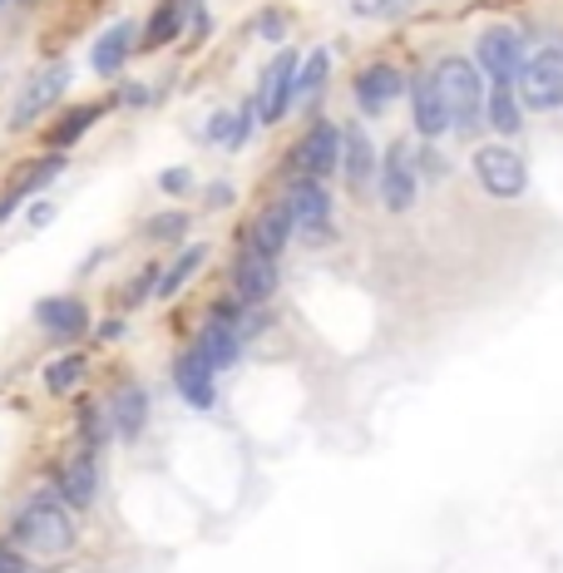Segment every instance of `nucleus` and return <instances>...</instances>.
Wrapping results in <instances>:
<instances>
[{
    "label": "nucleus",
    "mask_w": 563,
    "mask_h": 573,
    "mask_svg": "<svg viewBox=\"0 0 563 573\" xmlns=\"http://www.w3.org/2000/svg\"><path fill=\"white\" fill-rule=\"evenodd\" d=\"M60 168H65V164H60V158H40V164H30V174L20 178V184L10 188L6 198H0V222H6L10 213H15V204H20V198H25V194H35V188H45L50 178H60Z\"/></svg>",
    "instance_id": "24"
},
{
    "label": "nucleus",
    "mask_w": 563,
    "mask_h": 573,
    "mask_svg": "<svg viewBox=\"0 0 563 573\" xmlns=\"http://www.w3.org/2000/svg\"><path fill=\"white\" fill-rule=\"evenodd\" d=\"M0 573H25V569H20V559H10V554H0Z\"/></svg>",
    "instance_id": "36"
},
{
    "label": "nucleus",
    "mask_w": 563,
    "mask_h": 573,
    "mask_svg": "<svg viewBox=\"0 0 563 573\" xmlns=\"http://www.w3.org/2000/svg\"><path fill=\"white\" fill-rule=\"evenodd\" d=\"M514 84H519L514 94L524 110H563V50L549 45L539 55H529Z\"/></svg>",
    "instance_id": "3"
},
{
    "label": "nucleus",
    "mask_w": 563,
    "mask_h": 573,
    "mask_svg": "<svg viewBox=\"0 0 563 573\" xmlns=\"http://www.w3.org/2000/svg\"><path fill=\"white\" fill-rule=\"evenodd\" d=\"M292 242V213H286V204H272L262 208L258 218H252V232H248V248L268 252V258H278V252Z\"/></svg>",
    "instance_id": "16"
},
{
    "label": "nucleus",
    "mask_w": 563,
    "mask_h": 573,
    "mask_svg": "<svg viewBox=\"0 0 563 573\" xmlns=\"http://www.w3.org/2000/svg\"><path fill=\"white\" fill-rule=\"evenodd\" d=\"M484 119H490V129L504 134V139H514V134L524 129V104H519L514 84H490V94H484Z\"/></svg>",
    "instance_id": "18"
},
{
    "label": "nucleus",
    "mask_w": 563,
    "mask_h": 573,
    "mask_svg": "<svg viewBox=\"0 0 563 573\" xmlns=\"http://www.w3.org/2000/svg\"><path fill=\"white\" fill-rule=\"evenodd\" d=\"M342 174H346V188H352V194H366L380 174V154L361 124H342Z\"/></svg>",
    "instance_id": "13"
},
{
    "label": "nucleus",
    "mask_w": 563,
    "mask_h": 573,
    "mask_svg": "<svg viewBox=\"0 0 563 573\" xmlns=\"http://www.w3.org/2000/svg\"><path fill=\"white\" fill-rule=\"evenodd\" d=\"M94 485H100V470H94V455H80V460L65 470V500L74 509H84L94 500Z\"/></svg>",
    "instance_id": "25"
},
{
    "label": "nucleus",
    "mask_w": 563,
    "mask_h": 573,
    "mask_svg": "<svg viewBox=\"0 0 563 573\" xmlns=\"http://www.w3.org/2000/svg\"><path fill=\"white\" fill-rule=\"evenodd\" d=\"M194 352L204 356L212 371L238 366V352H242V336H238V302H222L218 312H212V322L204 326V336L194 342Z\"/></svg>",
    "instance_id": "10"
},
{
    "label": "nucleus",
    "mask_w": 563,
    "mask_h": 573,
    "mask_svg": "<svg viewBox=\"0 0 563 573\" xmlns=\"http://www.w3.org/2000/svg\"><path fill=\"white\" fill-rule=\"evenodd\" d=\"M252 124H258V110H252V104H248V110L232 114V144H228V148H242V144H248Z\"/></svg>",
    "instance_id": "31"
},
{
    "label": "nucleus",
    "mask_w": 563,
    "mask_h": 573,
    "mask_svg": "<svg viewBox=\"0 0 563 573\" xmlns=\"http://www.w3.org/2000/svg\"><path fill=\"white\" fill-rule=\"evenodd\" d=\"M158 184H164V194H184V188L194 184V178H188V168H168V174L158 178Z\"/></svg>",
    "instance_id": "33"
},
{
    "label": "nucleus",
    "mask_w": 563,
    "mask_h": 573,
    "mask_svg": "<svg viewBox=\"0 0 563 573\" xmlns=\"http://www.w3.org/2000/svg\"><path fill=\"white\" fill-rule=\"evenodd\" d=\"M94 119H100V104H80V110H70L65 119L55 124V144H60V148H65V144H74V139H80L84 129H90Z\"/></svg>",
    "instance_id": "28"
},
{
    "label": "nucleus",
    "mask_w": 563,
    "mask_h": 573,
    "mask_svg": "<svg viewBox=\"0 0 563 573\" xmlns=\"http://www.w3.org/2000/svg\"><path fill=\"white\" fill-rule=\"evenodd\" d=\"M286 213H292V232L322 242L332 232V194H326L322 178H296L292 194H286Z\"/></svg>",
    "instance_id": "9"
},
{
    "label": "nucleus",
    "mask_w": 563,
    "mask_h": 573,
    "mask_svg": "<svg viewBox=\"0 0 563 573\" xmlns=\"http://www.w3.org/2000/svg\"><path fill=\"white\" fill-rule=\"evenodd\" d=\"M35 316H40V326L55 336H80L84 326H90V312H84L80 296H45V302L35 306Z\"/></svg>",
    "instance_id": "17"
},
{
    "label": "nucleus",
    "mask_w": 563,
    "mask_h": 573,
    "mask_svg": "<svg viewBox=\"0 0 563 573\" xmlns=\"http://www.w3.org/2000/svg\"><path fill=\"white\" fill-rule=\"evenodd\" d=\"M524 60V35L514 25H490L475 40V65H480V74H490V84H514Z\"/></svg>",
    "instance_id": "5"
},
{
    "label": "nucleus",
    "mask_w": 563,
    "mask_h": 573,
    "mask_svg": "<svg viewBox=\"0 0 563 573\" xmlns=\"http://www.w3.org/2000/svg\"><path fill=\"white\" fill-rule=\"evenodd\" d=\"M352 94H356V110H361V114L380 119V114H386L390 104L406 94V74H400L396 65H366V70L356 74Z\"/></svg>",
    "instance_id": "12"
},
{
    "label": "nucleus",
    "mask_w": 563,
    "mask_h": 573,
    "mask_svg": "<svg viewBox=\"0 0 563 573\" xmlns=\"http://www.w3.org/2000/svg\"><path fill=\"white\" fill-rule=\"evenodd\" d=\"M184 228H188V213H164V218H154V222H148V232H154L158 242L184 238Z\"/></svg>",
    "instance_id": "29"
},
{
    "label": "nucleus",
    "mask_w": 563,
    "mask_h": 573,
    "mask_svg": "<svg viewBox=\"0 0 563 573\" xmlns=\"http://www.w3.org/2000/svg\"><path fill=\"white\" fill-rule=\"evenodd\" d=\"M174 386H178V396L188 400L194 410H212L218 406V386H212V366L198 352H188V356H178V366H174Z\"/></svg>",
    "instance_id": "15"
},
{
    "label": "nucleus",
    "mask_w": 563,
    "mask_h": 573,
    "mask_svg": "<svg viewBox=\"0 0 563 573\" xmlns=\"http://www.w3.org/2000/svg\"><path fill=\"white\" fill-rule=\"evenodd\" d=\"M144 416H148V396L139 386H124L119 396L110 400V426H114V435H124V440H134V435L144 430Z\"/></svg>",
    "instance_id": "21"
},
{
    "label": "nucleus",
    "mask_w": 563,
    "mask_h": 573,
    "mask_svg": "<svg viewBox=\"0 0 563 573\" xmlns=\"http://www.w3.org/2000/svg\"><path fill=\"white\" fill-rule=\"evenodd\" d=\"M204 258H208V248H198V242H194V248H184V252H178V262H174V268L164 272V278H158V296H174V292H184V282L194 278L198 268H204Z\"/></svg>",
    "instance_id": "26"
},
{
    "label": "nucleus",
    "mask_w": 563,
    "mask_h": 573,
    "mask_svg": "<svg viewBox=\"0 0 563 573\" xmlns=\"http://www.w3.org/2000/svg\"><path fill=\"white\" fill-rule=\"evenodd\" d=\"M376 188H380V204L390 213H410L416 204V188H420V174H416V148L406 139H396L380 158V174H376Z\"/></svg>",
    "instance_id": "6"
},
{
    "label": "nucleus",
    "mask_w": 563,
    "mask_h": 573,
    "mask_svg": "<svg viewBox=\"0 0 563 573\" xmlns=\"http://www.w3.org/2000/svg\"><path fill=\"white\" fill-rule=\"evenodd\" d=\"M194 6L198 0H164V6L154 10V20H148V30H144V45L158 50V45H168V40H178V30H184V20L194 15Z\"/></svg>",
    "instance_id": "22"
},
{
    "label": "nucleus",
    "mask_w": 563,
    "mask_h": 573,
    "mask_svg": "<svg viewBox=\"0 0 563 573\" xmlns=\"http://www.w3.org/2000/svg\"><path fill=\"white\" fill-rule=\"evenodd\" d=\"M475 178L490 198H519L529 188V164L509 144H480L475 148Z\"/></svg>",
    "instance_id": "4"
},
{
    "label": "nucleus",
    "mask_w": 563,
    "mask_h": 573,
    "mask_svg": "<svg viewBox=\"0 0 563 573\" xmlns=\"http://www.w3.org/2000/svg\"><path fill=\"white\" fill-rule=\"evenodd\" d=\"M208 204H212V208H222V204H232V188H228V184H218V188H208Z\"/></svg>",
    "instance_id": "34"
},
{
    "label": "nucleus",
    "mask_w": 563,
    "mask_h": 573,
    "mask_svg": "<svg viewBox=\"0 0 563 573\" xmlns=\"http://www.w3.org/2000/svg\"><path fill=\"white\" fill-rule=\"evenodd\" d=\"M326 74H332V50H312V55L302 60V70H296L292 110H296V104H302V110H312V104L322 100V90H326Z\"/></svg>",
    "instance_id": "20"
},
{
    "label": "nucleus",
    "mask_w": 563,
    "mask_h": 573,
    "mask_svg": "<svg viewBox=\"0 0 563 573\" xmlns=\"http://www.w3.org/2000/svg\"><path fill=\"white\" fill-rule=\"evenodd\" d=\"M406 90H410V114H416V134L425 144L445 139V134H450V119H445V100H440V90H435V80L420 74V80H410Z\"/></svg>",
    "instance_id": "14"
},
{
    "label": "nucleus",
    "mask_w": 563,
    "mask_h": 573,
    "mask_svg": "<svg viewBox=\"0 0 563 573\" xmlns=\"http://www.w3.org/2000/svg\"><path fill=\"white\" fill-rule=\"evenodd\" d=\"M232 292H238L242 306H262L278 292V258H268L258 248H242L238 262H232Z\"/></svg>",
    "instance_id": "11"
},
{
    "label": "nucleus",
    "mask_w": 563,
    "mask_h": 573,
    "mask_svg": "<svg viewBox=\"0 0 563 573\" xmlns=\"http://www.w3.org/2000/svg\"><path fill=\"white\" fill-rule=\"evenodd\" d=\"M84 381V361L80 356H60V361H50V371H45V386H50V396H70L74 386Z\"/></svg>",
    "instance_id": "27"
},
{
    "label": "nucleus",
    "mask_w": 563,
    "mask_h": 573,
    "mask_svg": "<svg viewBox=\"0 0 563 573\" xmlns=\"http://www.w3.org/2000/svg\"><path fill=\"white\" fill-rule=\"evenodd\" d=\"M15 539L25 549H35V554H65L74 544V519L55 500H30L15 519Z\"/></svg>",
    "instance_id": "2"
},
{
    "label": "nucleus",
    "mask_w": 563,
    "mask_h": 573,
    "mask_svg": "<svg viewBox=\"0 0 563 573\" xmlns=\"http://www.w3.org/2000/svg\"><path fill=\"white\" fill-rule=\"evenodd\" d=\"M296 70H302L296 50H282V55L272 60L268 70H262L258 94H252V110H258V119H262V124L286 119V110H292V90H296Z\"/></svg>",
    "instance_id": "8"
},
{
    "label": "nucleus",
    "mask_w": 563,
    "mask_h": 573,
    "mask_svg": "<svg viewBox=\"0 0 563 573\" xmlns=\"http://www.w3.org/2000/svg\"><path fill=\"white\" fill-rule=\"evenodd\" d=\"M292 168H296V178H332L336 168H342V124L316 119L312 129L296 139Z\"/></svg>",
    "instance_id": "7"
},
{
    "label": "nucleus",
    "mask_w": 563,
    "mask_h": 573,
    "mask_svg": "<svg viewBox=\"0 0 563 573\" xmlns=\"http://www.w3.org/2000/svg\"><path fill=\"white\" fill-rule=\"evenodd\" d=\"M129 45H134V25H114L100 35V45H94V70L100 74H114L129 60Z\"/></svg>",
    "instance_id": "23"
},
{
    "label": "nucleus",
    "mask_w": 563,
    "mask_h": 573,
    "mask_svg": "<svg viewBox=\"0 0 563 573\" xmlns=\"http://www.w3.org/2000/svg\"><path fill=\"white\" fill-rule=\"evenodd\" d=\"M258 35H262V40H282V35H286V15H282L278 6H272L268 15L258 20Z\"/></svg>",
    "instance_id": "32"
},
{
    "label": "nucleus",
    "mask_w": 563,
    "mask_h": 573,
    "mask_svg": "<svg viewBox=\"0 0 563 573\" xmlns=\"http://www.w3.org/2000/svg\"><path fill=\"white\" fill-rule=\"evenodd\" d=\"M65 84H70V70H65V65H50L45 74H40V80L30 84V90L20 94V104H15V129H25V124L35 119V114L45 110V104L55 100V94L65 90Z\"/></svg>",
    "instance_id": "19"
},
{
    "label": "nucleus",
    "mask_w": 563,
    "mask_h": 573,
    "mask_svg": "<svg viewBox=\"0 0 563 573\" xmlns=\"http://www.w3.org/2000/svg\"><path fill=\"white\" fill-rule=\"evenodd\" d=\"M356 15H400V10H410L416 0H352Z\"/></svg>",
    "instance_id": "30"
},
{
    "label": "nucleus",
    "mask_w": 563,
    "mask_h": 573,
    "mask_svg": "<svg viewBox=\"0 0 563 573\" xmlns=\"http://www.w3.org/2000/svg\"><path fill=\"white\" fill-rule=\"evenodd\" d=\"M430 80L445 100L450 129L460 134V139H480V129H484V80H480V70H475L470 60L450 55L430 70Z\"/></svg>",
    "instance_id": "1"
},
{
    "label": "nucleus",
    "mask_w": 563,
    "mask_h": 573,
    "mask_svg": "<svg viewBox=\"0 0 563 573\" xmlns=\"http://www.w3.org/2000/svg\"><path fill=\"white\" fill-rule=\"evenodd\" d=\"M119 332H124V322H104V326H100V336H104V342H114V336H119Z\"/></svg>",
    "instance_id": "35"
}]
</instances>
